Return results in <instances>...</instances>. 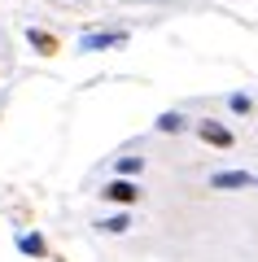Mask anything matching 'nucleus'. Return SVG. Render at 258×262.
Listing matches in <instances>:
<instances>
[{
	"label": "nucleus",
	"instance_id": "nucleus-1",
	"mask_svg": "<svg viewBox=\"0 0 258 262\" xmlns=\"http://www.w3.org/2000/svg\"><path fill=\"white\" fill-rule=\"evenodd\" d=\"M210 188H219V192H236V188H258V175H249V170H219V175H210Z\"/></svg>",
	"mask_w": 258,
	"mask_h": 262
},
{
	"label": "nucleus",
	"instance_id": "nucleus-2",
	"mask_svg": "<svg viewBox=\"0 0 258 262\" xmlns=\"http://www.w3.org/2000/svg\"><path fill=\"white\" fill-rule=\"evenodd\" d=\"M118 44H127V31H88L79 39L83 53H101V48H118Z\"/></svg>",
	"mask_w": 258,
	"mask_h": 262
},
{
	"label": "nucleus",
	"instance_id": "nucleus-3",
	"mask_svg": "<svg viewBox=\"0 0 258 262\" xmlns=\"http://www.w3.org/2000/svg\"><path fill=\"white\" fill-rule=\"evenodd\" d=\"M197 136H202L206 144H214V149H232V131L223 127V122H214V118H202V122H197Z\"/></svg>",
	"mask_w": 258,
	"mask_h": 262
},
{
	"label": "nucleus",
	"instance_id": "nucleus-4",
	"mask_svg": "<svg viewBox=\"0 0 258 262\" xmlns=\"http://www.w3.org/2000/svg\"><path fill=\"white\" fill-rule=\"evenodd\" d=\"M101 196H105V201H118V206H131V201L140 196V188L127 184V179H110V184L101 188Z\"/></svg>",
	"mask_w": 258,
	"mask_h": 262
},
{
	"label": "nucleus",
	"instance_id": "nucleus-5",
	"mask_svg": "<svg viewBox=\"0 0 258 262\" xmlns=\"http://www.w3.org/2000/svg\"><path fill=\"white\" fill-rule=\"evenodd\" d=\"M18 249L31 253V258H44L48 245H44V236H39V232H22V236H18Z\"/></svg>",
	"mask_w": 258,
	"mask_h": 262
},
{
	"label": "nucleus",
	"instance_id": "nucleus-6",
	"mask_svg": "<svg viewBox=\"0 0 258 262\" xmlns=\"http://www.w3.org/2000/svg\"><path fill=\"white\" fill-rule=\"evenodd\" d=\"M27 39H31V48H39L44 57H53V53H57V39L48 35V31H27Z\"/></svg>",
	"mask_w": 258,
	"mask_h": 262
},
{
	"label": "nucleus",
	"instance_id": "nucleus-7",
	"mask_svg": "<svg viewBox=\"0 0 258 262\" xmlns=\"http://www.w3.org/2000/svg\"><path fill=\"white\" fill-rule=\"evenodd\" d=\"M157 131H184V114H162L157 118Z\"/></svg>",
	"mask_w": 258,
	"mask_h": 262
},
{
	"label": "nucleus",
	"instance_id": "nucleus-8",
	"mask_svg": "<svg viewBox=\"0 0 258 262\" xmlns=\"http://www.w3.org/2000/svg\"><path fill=\"white\" fill-rule=\"evenodd\" d=\"M96 227L114 236V232H127V227H131V219H127V214H118V219H105V223H96Z\"/></svg>",
	"mask_w": 258,
	"mask_h": 262
},
{
	"label": "nucleus",
	"instance_id": "nucleus-9",
	"mask_svg": "<svg viewBox=\"0 0 258 262\" xmlns=\"http://www.w3.org/2000/svg\"><path fill=\"white\" fill-rule=\"evenodd\" d=\"M140 166H145V158H123L118 162V175H140Z\"/></svg>",
	"mask_w": 258,
	"mask_h": 262
}]
</instances>
